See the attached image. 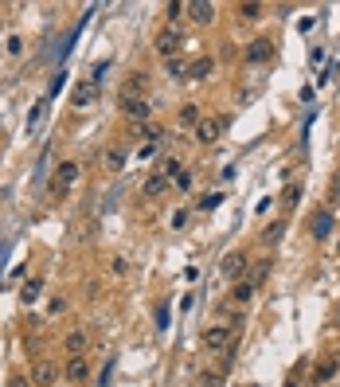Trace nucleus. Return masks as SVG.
I'll return each instance as SVG.
<instances>
[{
    "label": "nucleus",
    "instance_id": "obj_1",
    "mask_svg": "<svg viewBox=\"0 0 340 387\" xmlns=\"http://www.w3.org/2000/svg\"><path fill=\"white\" fill-rule=\"evenodd\" d=\"M28 376H31V387H55L63 379V364L51 356H40V360H31Z\"/></svg>",
    "mask_w": 340,
    "mask_h": 387
},
{
    "label": "nucleus",
    "instance_id": "obj_2",
    "mask_svg": "<svg viewBox=\"0 0 340 387\" xmlns=\"http://www.w3.org/2000/svg\"><path fill=\"white\" fill-rule=\"evenodd\" d=\"M200 348L208 352V356H219V352H227V348H231V325H223V321H219V325H208V328L200 333Z\"/></svg>",
    "mask_w": 340,
    "mask_h": 387
},
{
    "label": "nucleus",
    "instance_id": "obj_3",
    "mask_svg": "<svg viewBox=\"0 0 340 387\" xmlns=\"http://www.w3.org/2000/svg\"><path fill=\"white\" fill-rule=\"evenodd\" d=\"M180 47H184V28H160L157 31V55L164 63L176 59V55H180Z\"/></svg>",
    "mask_w": 340,
    "mask_h": 387
},
{
    "label": "nucleus",
    "instance_id": "obj_4",
    "mask_svg": "<svg viewBox=\"0 0 340 387\" xmlns=\"http://www.w3.org/2000/svg\"><path fill=\"white\" fill-rule=\"evenodd\" d=\"M98 79H79L75 82V90H70V109H91L94 102H98Z\"/></svg>",
    "mask_w": 340,
    "mask_h": 387
},
{
    "label": "nucleus",
    "instance_id": "obj_5",
    "mask_svg": "<svg viewBox=\"0 0 340 387\" xmlns=\"http://www.w3.org/2000/svg\"><path fill=\"white\" fill-rule=\"evenodd\" d=\"M91 372H94V364H91V356H67L63 360V379H67V384H86V379H91Z\"/></svg>",
    "mask_w": 340,
    "mask_h": 387
},
{
    "label": "nucleus",
    "instance_id": "obj_6",
    "mask_svg": "<svg viewBox=\"0 0 340 387\" xmlns=\"http://www.w3.org/2000/svg\"><path fill=\"white\" fill-rule=\"evenodd\" d=\"M247 266H250L247 250H231V255L219 262V274H223L227 282H242V278H247Z\"/></svg>",
    "mask_w": 340,
    "mask_h": 387
},
{
    "label": "nucleus",
    "instance_id": "obj_7",
    "mask_svg": "<svg viewBox=\"0 0 340 387\" xmlns=\"http://www.w3.org/2000/svg\"><path fill=\"white\" fill-rule=\"evenodd\" d=\"M121 118L133 126H145L153 118V102L149 98H121Z\"/></svg>",
    "mask_w": 340,
    "mask_h": 387
},
{
    "label": "nucleus",
    "instance_id": "obj_8",
    "mask_svg": "<svg viewBox=\"0 0 340 387\" xmlns=\"http://www.w3.org/2000/svg\"><path fill=\"white\" fill-rule=\"evenodd\" d=\"M184 12H188V20L196 24V28H211V24H215V4H208V0H188Z\"/></svg>",
    "mask_w": 340,
    "mask_h": 387
},
{
    "label": "nucleus",
    "instance_id": "obj_9",
    "mask_svg": "<svg viewBox=\"0 0 340 387\" xmlns=\"http://www.w3.org/2000/svg\"><path fill=\"white\" fill-rule=\"evenodd\" d=\"M63 348H67V356H86V348H91V328L86 325L70 328L67 337H63Z\"/></svg>",
    "mask_w": 340,
    "mask_h": 387
},
{
    "label": "nucleus",
    "instance_id": "obj_10",
    "mask_svg": "<svg viewBox=\"0 0 340 387\" xmlns=\"http://www.w3.org/2000/svg\"><path fill=\"white\" fill-rule=\"evenodd\" d=\"M242 59H247V63H266V59H274V40H266V36L250 40L247 47H242Z\"/></svg>",
    "mask_w": 340,
    "mask_h": 387
},
{
    "label": "nucleus",
    "instance_id": "obj_11",
    "mask_svg": "<svg viewBox=\"0 0 340 387\" xmlns=\"http://www.w3.org/2000/svg\"><path fill=\"white\" fill-rule=\"evenodd\" d=\"M121 98H149V75H145V70H133L130 79L121 82Z\"/></svg>",
    "mask_w": 340,
    "mask_h": 387
},
{
    "label": "nucleus",
    "instance_id": "obj_12",
    "mask_svg": "<svg viewBox=\"0 0 340 387\" xmlns=\"http://www.w3.org/2000/svg\"><path fill=\"white\" fill-rule=\"evenodd\" d=\"M169 188H172V180H169V176H160V172H149V176H145V184H141V196H145V199H157V196H164Z\"/></svg>",
    "mask_w": 340,
    "mask_h": 387
},
{
    "label": "nucleus",
    "instance_id": "obj_13",
    "mask_svg": "<svg viewBox=\"0 0 340 387\" xmlns=\"http://www.w3.org/2000/svg\"><path fill=\"white\" fill-rule=\"evenodd\" d=\"M219 129H223V121H219V118H200V126L192 129V133H196V141H200V145H215Z\"/></svg>",
    "mask_w": 340,
    "mask_h": 387
},
{
    "label": "nucleus",
    "instance_id": "obj_14",
    "mask_svg": "<svg viewBox=\"0 0 340 387\" xmlns=\"http://www.w3.org/2000/svg\"><path fill=\"white\" fill-rule=\"evenodd\" d=\"M211 70H215V59L211 55H200V59L188 63V82H208Z\"/></svg>",
    "mask_w": 340,
    "mask_h": 387
},
{
    "label": "nucleus",
    "instance_id": "obj_15",
    "mask_svg": "<svg viewBox=\"0 0 340 387\" xmlns=\"http://www.w3.org/2000/svg\"><path fill=\"white\" fill-rule=\"evenodd\" d=\"M200 118H203V114H200L196 102H184V106L176 109V126H180V129H196V126H200Z\"/></svg>",
    "mask_w": 340,
    "mask_h": 387
},
{
    "label": "nucleus",
    "instance_id": "obj_16",
    "mask_svg": "<svg viewBox=\"0 0 340 387\" xmlns=\"http://www.w3.org/2000/svg\"><path fill=\"white\" fill-rule=\"evenodd\" d=\"M231 301H235L239 309H247L250 301H254V282H250V278L235 282V286H231Z\"/></svg>",
    "mask_w": 340,
    "mask_h": 387
},
{
    "label": "nucleus",
    "instance_id": "obj_17",
    "mask_svg": "<svg viewBox=\"0 0 340 387\" xmlns=\"http://www.w3.org/2000/svg\"><path fill=\"white\" fill-rule=\"evenodd\" d=\"M79 160H59V169H55V184H63V188H70L75 180H79Z\"/></svg>",
    "mask_w": 340,
    "mask_h": 387
},
{
    "label": "nucleus",
    "instance_id": "obj_18",
    "mask_svg": "<svg viewBox=\"0 0 340 387\" xmlns=\"http://www.w3.org/2000/svg\"><path fill=\"white\" fill-rule=\"evenodd\" d=\"M125 160H130L125 145H110V149H106V172H121L125 169Z\"/></svg>",
    "mask_w": 340,
    "mask_h": 387
},
{
    "label": "nucleus",
    "instance_id": "obj_19",
    "mask_svg": "<svg viewBox=\"0 0 340 387\" xmlns=\"http://www.w3.org/2000/svg\"><path fill=\"white\" fill-rule=\"evenodd\" d=\"M164 67H169V75H172V79H176V82H184V79H188V59H184V55H176V59H169V63H164Z\"/></svg>",
    "mask_w": 340,
    "mask_h": 387
},
{
    "label": "nucleus",
    "instance_id": "obj_20",
    "mask_svg": "<svg viewBox=\"0 0 340 387\" xmlns=\"http://www.w3.org/2000/svg\"><path fill=\"white\" fill-rule=\"evenodd\" d=\"M239 20H262V4H254V0H250V4H239Z\"/></svg>",
    "mask_w": 340,
    "mask_h": 387
},
{
    "label": "nucleus",
    "instance_id": "obj_21",
    "mask_svg": "<svg viewBox=\"0 0 340 387\" xmlns=\"http://www.w3.org/2000/svg\"><path fill=\"white\" fill-rule=\"evenodd\" d=\"M270 266H274L270 258H262V262H254V278H250V282H254V289H258V282H266V278H270Z\"/></svg>",
    "mask_w": 340,
    "mask_h": 387
},
{
    "label": "nucleus",
    "instance_id": "obj_22",
    "mask_svg": "<svg viewBox=\"0 0 340 387\" xmlns=\"http://www.w3.org/2000/svg\"><path fill=\"white\" fill-rule=\"evenodd\" d=\"M180 169H184V165H180L176 157H164V160H160V169H157V172H160V176H169V180H172Z\"/></svg>",
    "mask_w": 340,
    "mask_h": 387
},
{
    "label": "nucleus",
    "instance_id": "obj_23",
    "mask_svg": "<svg viewBox=\"0 0 340 387\" xmlns=\"http://www.w3.org/2000/svg\"><path fill=\"white\" fill-rule=\"evenodd\" d=\"M298 199H301V184H290L281 192V208H298Z\"/></svg>",
    "mask_w": 340,
    "mask_h": 387
},
{
    "label": "nucleus",
    "instance_id": "obj_24",
    "mask_svg": "<svg viewBox=\"0 0 340 387\" xmlns=\"http://www.w3.org/2000/svg\"><path fill=\"white\" fill-rule=\"evenodd\" d=\"M281 235H286V219H274L270 227H266V243H270V247H274V243H278Z\"/></svg>",
    "mask_w": 340,
    "mask_h": 387
},
{
    "label": "nucleus",
    "instance_id": "obj_25",
    "mask_svg": "<svg viewBox=\"0 0 340 387\" xmlns=\"http://www.w3.org/2000/svg\"><path fill=\"white\" fill-rule=\"evenodd\" d=\"M40 294H43V278H31L28 286H24V294H20V298H24V301H36Z\"/></svg>",
    "mask_w": 340,
    "mask_h": 387
},
{
    "label": "nucleus",
    "instance_id": "obj_26",
    "mask_svg": "<svg viewBox=\"0 0 340 387\" xmlns=\"http://www.w3.org/2000/svg\"><path fill=\"white\" fill-rule=\"evenodd\" d=\"M180 16H184V4L180 0H172L169 4V28H180Z\"/></svg>",
    "mask_w": 340,
    "mask_h": 387
},
{
    "label": "nucleus",
    "instance_id": "obj_27",
    "mask_svg": "<svg viewBox=\"0 0 340 387\" xmlns=\"http://www.w3.org/2000/svg\"><path fill=\"white\" fill-rule=\"evenodd\" d=\"M200 387H223V372H215V367H211V372H203Z\"/></svg>",
    "mask_w": 340,
    "mask_h": 387
},
{
    "label": "nucleus",
    "instance_id": "obj_28",
    "mask_svg": "<svg viewBox=\"0 0 340 387\" xmlns=\"http://www.w3.org/2000/svg\"><path fill=\"white\" fill-rule=\"evenodd\" d=\"M219 204H223V192H208V196L200 199V208H203V211H215Z\"/></svg>",
    "mask_w": 340,
    "mask_h": 387
},
{
    "label": "nucleus",
    "instance_id": "obj_29",
    "mask_svg": "<svg viewBox=\"0 0 340 387\" xmlns=\"http://www.w3.org/2000/svg\"><path fill=\"white\" fill-rule=\"evenodd\" d=\"M332 376H337V360L329 356V360H325V364L317 367V379H332Z\"/></svg>",
    "mask_w": 340,
    "mask_h": 387
},
{
    "label": "nucleus",
    "instance_id": "obj_30",
    "mask_svg": "<svg viewBox=\"0 0 340 387\" xmlns=\"http://www.w3.org/2000/svg\"><path fill=\"white\" fill-rule=\"evenodd\" d=\"M172 184H176L180 192H188V188H192V172H188V169H180L176 176H172Z\"/></svg>",
    "mask_w": 340,
    "mask_h": 387
},
{
    "label": "nucleus",
    "instance_id": "obj_31",
    "mask_svg": "<svg viewBox=\"0 0 340 387\" xmlns=\"http://www.w3.org/2000/svg\"><path fill=\"white\" fill-rule=\"evenodd\" d=\"M20 51H24V40H20V36H8V55H12V59H16Z\"/></svg>",
    "mask_w": 340,
    "mask_h": 387
},
{
    "label": "nucleus",
    "instance_id": "obj_32",
    "mask_svg": "<svg viewBox=\"0 0 340 387\" xmlns=\"http://www.w3.org/2000/svg\"><path fill=\"white\" fill-rule=\"evenodd\" d=\"M8 387H31V376H24V372H16V376L8 379Z\"/></svg>",
    "mask_w": 340,
    "mask_h": 387
},
{
    "label": "nucleus",
    "instance_id": "obj_33",
    "mask_svg": "<svg viewBox=\"0 0 340 387\" xmlns=\"http://www.w3.org/2000/svg\"><path fill=\"white\" fill-rule=\"evenodd\" d=\"M184 223H188V211H184V208H180V211H176V215H172V227L180 231V227H184Z\"/></svg>",
    "mask_w": 340,
    "mask_h": 387
},
{
    "label": "nucleus",
    "instance_id": "obj_34",
    "mask_svg": "<svg viewBox=\"0 0 340 387\" xmlns=\"http://www.w3.org/2000/svg\"><path fill=\"white\" fill-rule=\"evenodd\" d=\"M110 270H114V274H125V270H130V262H125V258H114Z\"/></svg>",
    "mask_w": 340,
    "mask_h": 387
}]
</instances>
